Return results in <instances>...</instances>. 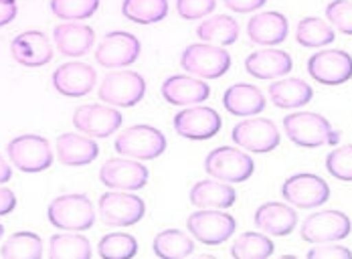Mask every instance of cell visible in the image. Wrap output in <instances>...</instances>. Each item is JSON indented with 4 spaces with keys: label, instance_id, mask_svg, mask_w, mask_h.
Instances as JSON below:
<instances>
[{
    "label": "cell",
    "instance_id": "9",
    "mask_svg": "<svg viewBox=\"0 0 352 259\" xmlns=\"http://www.w3.org/2000/svg\"><path fill=\"white\" fill-rule=\"evenodd\" d=\"M231 138L237 146H241L247 152L253 154H267L280 146V130L278 126L267 120V117H251L245 122H239L233 132Z\"/></svg>",
    "mask_w": 352,
    "mask_h": 259
},
{
    "label": "cell",
    "instance_id": "25",
    "mask_svg": "<svg viewBox=\"0 0 352 259\" xmlns=\"http://www.w3.org/2000/svg\"><path fill=\"white\" fill-rule=\"evenodd\" d=\"M53 41L59 49L61 55L65 57H83L89 53L96 33L91 27L81 25V23H63L57 25L53 31Z\"/></svg>",
    "mask_w": 352,
    "mask_h": 259
},
{
    "label": "cell",
    "instance_id": "38",
    "mask_svg": "<svg viewBox=\"0 0 352 259\" xmlns=\"http://www.w3.org/2000/svg\"><path fill=\"white\" fill-rule=\"evenodd\" d=\"M326 170L342 183H352V144L332 150L326 156Z\"/></svg>",
    "mask_w": 352,
    "mask_h": 259
},
{
    "label": "cell",
    "instance_id": "13",
    "mask_svg": "<svg viewBox=\"0 0 352 259\" xmlns=\"http://www.w3.org/2000/svg\"><path fill=\"white\" fill-rule=\"evenodd\" d=\"M140 53L142 45L138 37L126 31H113L107 33L96 49V61L106 69H122L136 63Z\"/></svg>",
    "mask_w": 352,
    "mask_h": 259
},
{
    "label": "cell",
    "instance_id": "26",
    "mask_svg": "<svg viewBox=\"0 0 352 259\" xmlns=\"http://www.w3.org/2000/svg\"><path fill=\"white\" fill-rule=\"evenodd\" d=\"M188 199L197 209H229L235 205L237 192L229 183L207 179V181H199L190 188Z\"/></svg>",
    "mask_w": 352,
    "mask_h": 259
},
{
    "label": "cell",
    "instance_id": "41",
    "mask_svg": "<svg viewBox=\"0 0 352 259\" xmlns=\"http://www.w3.org/2000/svg\"><path fill=\"white\" fill-rule=\"evenodd\" d=\"M308 258L310 259H352V251L342 247V245H336L334 241L332 243H318L314 249L308 251Z\"/></svg>",
    "mask_w": 352,
    "mask_h": 259
},
{
    "label": "cell",
    "instance_id": "5",
    "mask_svg": "<svg viewBox=\"0 0 352 259\" xmlns=\"http://www.w3.org/2000/svg\"><path fill=\"white\" fill-rule=\"evenodd\" d=\"M6 154L21 172H29V174L43 172L53 164L51 144L47 138L38 134H23L12 138L6 146Z\"/></svg>",
    "mask_w": 352,
    "mask_h": 259
},
{
    "label": "cell",
    "instance_id": "14",
    "mask_svg": "<svg viewBox=\"0 0 352 259\" xmlns=\"http://www.w3.org/2000/svg\"><path fill=\"white\" fill-rule=\"evenodd\" d=\"M100 215L111 227H132L144 219L146 203L136 194H128V190H113L102 194Z\"/></svg>",
    "mask_w": 352,
    "mask_h": 259
},
{
    "label": "cell",
    "instance_id": "42",
    "mask_svg": "<svg viewBox=\"0 0 352 259\" xmlns=\"http://www.w3.org/2000/svg\"><path fill=\"white\" fill-rule=\"evenodd\" d=\"M223 2L233 12H253L257 8H261L267 0H223Z\"/></svg>",
    "mask_w": 352,
    "mask_h": 259
},
{
    "label": "cell",
    "instance_id": "36",
    "mask_svg": "<svg viewBox=\"0 0 352 259\" xmlns=\"http://www.w3.org/2000/svg\"><path fill=\"white\" fill-rule=\"evenodd\" d=\"M98 254L104 259H132L138 254V243L130 233H107L98 245Z\"/></svg>",
    "mask_w": 352,
    "mask_h": 259
},
{
    "label": "cell",
    "instance_id": "35",
    "mask_svg": "<svg viewBox=\"0 0 352 259\" xmlns=\"http://www.w3.org/2000/svg\"><path fill=\"white\" fill-rule=\"evenodd\" d=\"M274 243L267 235L247 231L237 237L231 247V256L235 259H265L274 254Z\"/></svg>",
    "mask_w": 352,
    "mask_h": 259
},
{
    "label": "cell",
    "instance_id": "8",
    "mask_svg": "<svg viewBox=\"0 0 352 259\" xmlns=\"http://www.w3.org/2000/svg\"><path fill=\"white\" fill-rule=\"evenodd\" d=\"M188 233L205 245H221L231 239L237 229L233 215L225 213L223 209H203L188 217L186 221Z\"/></svg>",
    "mask_w": 352,
    "mask_h": 259
},
{
    "label": "cell",
    "instance_id": "10",
    "mask_svg": "<svg viewBox=\"0 0 352 259\" xmlns=\"http://www.w3.org/2000/svg\"><path fill=\"white\" fill-rule=\"evenodd\" d=\"M285 203L298 209H316L330 199V186L324 179L310 172H300L289 177L282 185Z\"/></svg>",
    "mask_w": 352,
    "mask_h": 259
},
{
    "label": "cell",
    "instance_id": "40",
    "mask_svg": "<svg viewBox=\"0 0 352 259\" xmlns=\"http://www.w3.org/2000/svg\"><path fill=\"white\" fill-rule=\"evenodd\" d=\"M217 6V0H176V12L184 21H197L209 16Z\"/></svg>",
    "mask_w": 352,
    "mask_h": 259
},
{
    "label": "cell",
    "instance_id": "34",
    "mask_svg": "<svg viewBox=\"0 0 352 259\" xmlns=\"http://www.w3.org/2000/svg\"><path fill=\"white\" fill-rule=\"evenodd\" d=\"M334 37H336L334 29L318 16H308V19L300 21L298 29H296V41L308 49L326 47L334 41Z\"/></svg>",
    "mask_w": 352,
    "mask_h": 259
},
{
    "label": "cell",
    "instance_id": "22",
    "mask_svg": "<svg viewBox=\"0 0 352 259\" xmlns=\"http://www.w3.org/2000/svg\"><path fill=\"white\" fill-rule=\"evenodd\" d=\"M100 154V146L94 142L91 136L65 132L57 138V158L63 166H87Z\"/></svg>",
    "mask_w": 352,
    "mask_h": 259
},
{
    "label": "cell",
    "instance_id": "21",
    "mask_svg": "<svg viewBox=\"0 0 352 259\" xmlns=\"http://www.w3.org/2000/svg\"><path fill=\"white\" fill-rule=\"evenodd\" d=\"M294 67L292 55L280 49H261L245 59V71L255 79L272 81L287 75Z\"/></svg>",
    "mask_w": 352,
    "mask_h": 259
},
{
    "label": "cell",
    "instance_id": "29",
    "mask_svg": "<svg viewBox=\"0 0 352 259\" xmlns=\"http://www.w3.org/2000/svg\"><path fill=\"white\" fill-rule=\"evenodd\" d=\"M197 37L203 43L217 45V47H227L233 45L239 38V25L233 16H211L205 19L199 29H197Z\"/></svg>",
    "mask_w": 352,
    "mask_h": 259
},
{
    "label": "cell",
    "instance_id": "30",
    "mask_svg": "<svg viewBox=\"0 0 352 259\" xmlns=\"http://www.w3.org/2000/svg\"><path fill=\"white\" fill-rule=\"evenodd\" d=\"M152 251L160 259H182L195 251V241L180 229H164L154 237Z\"/></svg>",
    "mask_w": 352,
    "mask_h": 259
},
{
    "label": "cell",
    "instance_id": "43",
    "mask_svg": "<svg viewBox=\"0 0 352 259\" xmlns=\"http://www.w3.org/2000/svg\"><path fill=\"white\" fill-rule=\"evenodd\" d=\"M16 209V196L10 188H4L0 185V217L10 215Z\"/></svg>",
    "mask_w": 352,
    "mask_h": 259
},
{
    "label": "cell",
    "instance_id": "19",
    "mask_svg": "<svg viewBox=\"0 0 352 259\" xmlns=\"http://www.w3.org/2000/svg\"><path fill=\"white\" fill-rule=\"evenodd\" d=\"M12 59L23 67H43L53 59V45L41 31H27L10 43Z\"/></svg>",
    "mask_w": 352,
    "mask_h": 259
},
{
    "label": "cell",
    "instance_id": "1",
    "mask_svg": "<svg viewBox=\"0 0 352 259\" xmlns=\"http://www.w3.org/2000/svg\"><path fill=\"white\" fill-rule=\"evenodd\" d=\"M285 136L300 148H320L324 144L336 146L340 134L332 130L330 122L314 111H298L287 113L283 117Z\"/></svg>",
    "mask_w": 352,
    "mask_h": 259
},
{
    "label": "cell",
    "instance_id": "46",
    "mask_svg": "<svg viewBox=\"0 0 352 259\" xmlns=\"http://www.w3.org/2000/svg\"><path fill=\"white\" fill-rule=\"evenodd\" d=\"M2 235H4V227L0 225V239H2Z\"/></svg>",
    "mask_w": 352,
    "mask_h": 259
},
{
    "label": "cell",
    "instance_id": "44",
    "mask_svg": "<svg viewBox=\"0 0 352 259\" xmlns=\"http://www.w3.org/2000/svg\"><path fill=\"white\" fill-rule=\"evenodd\" d=\"M16 0H0V27L10 25L16 19Z\"/></svg>",
    "mask_w": 352,
    "mask_h": 259
},
{
    "label": "cell",
    "instance_id": "4",
    "mask_svg": "<svg viewBox=\"0 0 352 259\" xmlns=\"http://www.w3.org/2000/svg\"><path fill=\"white\" fill-rule=\"evenodd\" d=\"M205 170L211 179L235 185V183H245L247 179H251V174L255 170V162L243 150L233 148V146H221V148H214L207 154Z\"/></svg>",
    "mask_w": 352,
    "mask_h": 259
},
{
    "label": "cell",
    "instance_id": "27",
    "mask_svg": "<svg viewBox=\"0 0 352 259\" xmlns=\"http://www.w3.org/2000/svg\"><path fill=\"white\" fill-rule=\"evenodd\" d=\"M223 106L231 115L249 117L265 110V98L261 89L251 83H235L225 91Z\"/></svg>",
    "mask_w": 352,
    "mask_h": 259
},
{
    "label": "cell",
    "instance_id": "16",
    "mask_svg": "<svg viewBox=\"0 0 352 259\" xmlns=\"http://www.w3.org/2000/svg\"><path fill=\"white\" fill-rule=\"evenodd\" d=\"M223 120L212 108L205 106H192L186 110L178 111L175 115V130L178 136L186 140H211L221 132Z\"/></svg>",
    "mask_w": 352,
    "mask_h": 259
},
{
    "label": "cell",
    "instance_id": "37",
    "mask_svg": "<svg viewBox=\"0 0 352 259\" xmlns=\"http://www.w3.org/2000/svg\"><path fill=\"white\" fill-rule=\"evenodd\" d=\"M100 8V0H51V10L57 19L77 23L94 16Z\"/></svg>",
    "mask_w": 352,
    "mask_h": 259
},
{
    "label": "cell",
    "instance_id": "39",
    "mask_svg": "<svg viewBox=\"0 0 352 259\" xmlns=\"http://www.w3.org/2000/svg\"><path fill=\"white\" fill-rule=\"evenodd\" d=\"M326 19L344 35H352V0H332L326 6Z\"/></svg>",
    "mask_w": 352,
    "mask_h": 259
},
{
    "label": "cell",
    "instance_id": "28",
    "mask_svg": "<svg viewBox=\"0 0 352 259\" xmlns=\"http://www.w3.org/2000/svg\"><path fill=\"white\" fill-rule=\"evenodd\" d=\"M312 98H314V89L298 77L280 79L270 85V100L274 102V106H278L282 110L302 108V106L310 104Z\"/></svg>",
    "mask_w": 352,
    "mask_h": 259
},
{
    "label": "cell",
    "instance_id": "45",
    "mask_svg": "<svg viewBox=\"0 0 352 259\" xmlns=\"http://www.w3.org/2000/svg\"><path fill=\"white\" fill-rule=\"evenodd\" d=\"M12 179V168H10V164L2 158V154H0V185H4V183H8Z\"/></svg>",
    "mask_w": 352,
    "mask_h": 259
},
{
    "label": "cell",
    "instance_id": "17",
    "mask_svg": "<svg viewBox=\"0 0 352 259\" xmlns=\"http://www.w3.org/2000/svg\"><path fill=\"white\" fill-rule=\"evenodd\" d=\"M124 117L122 113L109 106L102 104H87L79 106L73 113V126L85 136L91 138H107L116 130H120Z\"/></svg>",
    "mask_w": 352,
    "mask_h": 259
},
{
    "label": "cell",
    "instance_id": "7",
    "mask_svg": "<svg viewBox=\"0 0 352 259\" xmlns=\"http://www.w3.org/2000/svg\"><path fill=\"white\" fill-rule=\"evenodd\" d=\"M146 95V81L138 71L122 69L111 71L100 85V100L107 106L116 108H132L140 104Z\"/></svg>",
    "mask_w": 352,
    "mask_h": 259
},
{
    "label": "cell",
    "instance_id": "32",
    "mask_svg": "<svg viewBox=\"0 0 352 259\" xmlns=\"http://www.w3.org/2000/svg\"><path fill=\"white\" fill-rule=\"evenodd\" d=\"M122 14L136 25H154L166 19L168 0H124Z\"/></svg>",
    "mask_w": 352,
    "mask_h": 259
},
{
    "label": "cell",
    "instance_id": "33",
    "mask_svg": "<svg viewBox=\"0 0 352 259\" xmlns=\"http://www.w3.org/2000/svg\"><path fill=\"white\" fill-rule=\"evenodd\" d=\"M0 256L6 259H41L43 241L33 231H19L6 239Z\"/></svg>",
    "mask_w": 352,
    "mask_h": 259
},
{
    "label": "cell",
    "instance_id": "6",
    "mask_svg": "<svg viewBox=\"0 0 352 259\" xmlns=\"http://www.w3.org/2000/svg\"><path fill=\"white\" fill-rule=\"evenodd\" d=\"M113 148L118 154L134 160H154L166 150V136L156 130L154 126L138 124L124 130L118 138Z\"/></svg>",
    "mask_w": 352,
    "mask_h": 259
},
{
    "label": "cell",
    "instance_id": "2",
    "mask_svg": "<svg viewBox=\"0 0 352 259\" xmlns=\"http://www.w3.org/2000/svg\"><path fill=\"white\" fill-rule=\"evenodd\" d=\"M47 219L59 231H87L96 223V209L87 194H61L49 203Z\"/></svg>",
    "mask_w": 352,
    "mask_h": 259
},
{
    "label": "cell",
    "instance_id": "3",
    "mask_svg": "<svg viewBox=\"0 0 352 259\" xmlns=\"http://www.w3.org/2000/svg\"><path fill=\"white\" fill-rule=\"evenodd\" d=\"M180 67L199 79H219L231 69V55L209 43L190 45L180 55Z\"/></svg>",
    "mask_w": 352,
    "mask_h": 259
},
{
    "label": "cell",
    "instance_id": "31",
    "mask_svg": "<svg viewBox=\"0 0 352 259\" xmlns=\"http://www.w3.org/2000/svg\"><path fill=\"white\" fill-rule=\"evenodd\" d=\"M49 258L51 259H89L91 245L87 237L77 231H63L51 237L49 241Z\"/></svg>",
    "mask_w": 352,
    "mask_h": 259
},
{
    "label": "cell",
    "instance_id": "20",
    "mask_svg": "<svg viewBox=\"0 0 352 259\" xmlns=\"http://www.w3.org/2000/svg\"><path fill=\"white\" fill-rule=\"evenodd\" d=\"M211 95L205 79L190 75H173L162 83V98L173 106H197Z\"/></svg>",
    "mask_w": 352,
    "mask_h": 259
},
{
    "label": "cell",
    "instance_id": "15",
    "mask_svg": "<svg viewBox=\"0 0 352 259\" xmlns=\"http://www.w3.org/2000/svg\"><path fill=\"white\" fill-rule=\"evenodd\" d=\"M148 168L134 158H111L100 168V183L111 190H140L148 185Z\"/></svg>",
    "mask_w": 352,
    "mask_h": 259
},
{
    "label": "cell",
    "instance_id": "18",
    "mask_svg": "<svg viewBox=\"0 0 352 259\" xmlns=\"http://www.w3.org/2000/svg\"><path fill=\"white\" fill-rule=\"evenodd\" d=\"M51 81L55 91H59L63 98H83L94 89L98 74L87 63H65L53 71Z\"/></svg>",
    "mask_w": 352,
    "mask_h": 259
},
{
    "label": "cell",
    "instance_id": "23",
    "mask_svg": "<svg viewBox=\"0 0 352 259\" xmlns=\"http://www.w3.org/2000/svg\"><path fill=\"white\" fill-rule=\"evenodd\" d=\"M287 33H289L287 19L276 10L259 12L251 16L247 23V35L255 45H263V47L280 45L287 38Z\"/></svg>",
    "mask_w": 352,
    "mask_h": 259
},
{
    "label": "cell",
    "instance_id": "12",
    "mask_svg": "<svg viewBox=\"0 0 352 259\" xmlns=\"http://www.w3.org/2000/svg\"><path fill=\"white\" fill-rule=\"evenodd\" d=\"M352 223L349 215L340 213V211H318L312 213L300 229L302 239L308 243H332V241H340L346 239L351 235Z\"/></svg>",
    "mask_w": 352,
    "mask_h": 259
},
{
    "label": "cell",
    "instance_id": "11",
    "mask_svg": "<svg viewBox=\"0 0 352 259\" xmlns=\"http://www.w3.org/2000/svg\"><path fill=\"white\" fill-rule=\"evenodd\" d=\"M308 74L322 85H342L352 79L351 53L340 49H324L308 59Z\"/></svg>",
    "mask_w": 352,
    "mask_h": 259
},
{
    "label": "cell",
    "instance_id": "24",
    "mask_svg": "<svg viewBox=\"0 0 352 259\" xmlns=\"http://www.w3.org/2000/svg\"><path fill=\"white\" fill-rule=\"evenodd\" d=\"M298 225V213L285 203H265L255 211V227L274 237L289 235Z\"/></svg>",
    "mask_w": 352,
    "mask_h": 259
}]
</instances>
